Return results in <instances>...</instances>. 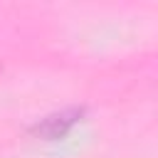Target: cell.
I'll return each instance as SVG.
<instances>
[{
	"label": "cell",
	"mask_w": 158,
	"mask_h": 158,
	"mask_svg": "<svg viewBox=\"0 0 158 158\" xmlns=\"http://www.w3.org/2000/svg\"><path fill=\"white\" fill-rule=\"evenodd\" d=\"M81 116V109H64V111H57V114H49L44 116L37 126H35V133L37 136H44V138H57V136H64L74 123L77 118Z\"/></svg>",
	"instance_id": "cell-1"
}]
</instances>
